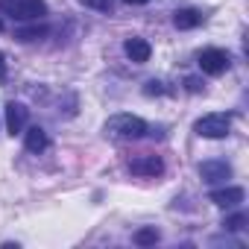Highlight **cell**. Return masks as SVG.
Here are the masks:
<instances>
[{
    "label": "cell",
    "instance_id": "18",
    "mask_svg": "<svg viewBox=\"0 0 249 249\" xmlns=\"http://www.w3.org/2000/svg\"><path fill=\"white\" fill-rule=\"evenodd\" d=\"M0 79H6V56L0 53Z\"/></svg>",
    "mask_w": 249,
    "mask_h": 249
},
{
    "label": "cell",
    "instance_id": "6",
    "mask_svg": "<svg viewBox=\"0 0 249 249\" xmlns=\"http://www.w3.org/2000/svg\"><path fill=\"white\" fill-rule=\"evenodd\" d=\"M199 176H202V182H208V185H217V182H226V179H231V167L226 164V161H202L199 164Z\"/></svg>",
    "mask_w": 249,
    "mask_h": 249
},
{
    "label": "cell",
    "instance_id": "16",
    "mask_svg": "<svg viewBox=\"0 0 249 249\" xmlns=\"http://www.w3.org/2000/svg\"><path fill=\"white\" fill-rule=\"evenodd\" d=\"M185 88H188V91H194V94H196V91H202V82H199V79H196V76H188V79H185Z\"/></svg>",
    "mask_w": 249,
    "mask_h": 249
},
{
    "label": "cell",
    "instance_id": "15",
    "mask_svg": "<svg viewBox=\"0 0 249 249\" xmlns=\"http://www.w3.org/2000/svg\"><path fill=\"white\" fill-rule=\"evenodd\" d=\"M144 94H150V97H153V94H164V88H161V82L150 79V82H147V88H144Z\"/></svg>",
    "mask_w": 249,
    "mask_h": 249
},
{
    "label": "cell",
    "instance_id": "10",
    "mask_svg": "<svg viewBox=\"0 0 249 249\" xmlns=\"http://www.w3.org/2000/svg\"><path fill=\"white\" fill-rule=\"evenodd\" d=\"M24 147H27L30 153H44V150L50 147V138H47V132H44L41 126H30V129L24 132Z\"/></svg>",
    "mask_w": 249,
    "mask_h": 249
},
{
    "label": "cell",
    "instance_id": "11",
    "mask_svg": "<svg viewBox=\"0 0 249 249\" xmlns=\"http://www.w3.org/2000/svg\"><path fill=\"white\" fill-rule=\"evenodd\" d=\"M173 24H176V30H194V27L202 24V12H196V9H179L173 15Z\"/></svg>",
    "mask_w": 249,
    "mask_h": 249
},
{
    "label": "cell",
    "instance_id": "9",
    "mask_svg": "<svg viewBox=\"0 0 249 249\" xmlns=\"http://www.w3.org/2000/svg\"><path fill=\"white\" fill-rule=\"evenodd\" d=\"M123 50H126V56H129L132 62H138V65L150 62V56H153V47H150V41H144V38H129L126 44H123Z\"/></svg>",
    "mask_w": 249,
    "mask_h": 249
},
{
    "label": "cell",
    "instance_id": "2",
    "mask_svg": "<svg viewBox=\"0 0 249 249\" xmlns=\"http://www.w3.org/2000/svg\"><path fill=\"white\" fill-rule=\"evenodd\" d=\"M229 129H231V114H226V111L202 114V117L194 123V132H196L199 138H211V141L226 138V135H229Z\"/></svg>",
    "mask_w": 249,
    "mask_h": 249
},
{
    "label": "cell",
    "instance_id": "8",
    "mask_svg": "<svg viewBox=\"0 0 249 249\" xmlns=\"http://www.w3.org/2000/svg\"><path fill=\"white\" fill-rule=\"evenodd\" d=\"M243 188H234V185H226V188H220V191H211L208 194V199L214 202V205H220V208H234V205H240L243 202Z\"/></svg>",
    "mask_w": 249,
    "mask_h": 249
},
{
    "label": "cell",
    "instance_id": "17",
    "mask_svg": "<svg viewBox=\"0 0 249 249\" xmlns=\"http://www.w3.org/2000/svg\"><path fill=\"white\" fill-rule=\"evenodd\" d=\"M91 6H97V9H103V12H108L111 9V0H88Z\"/></svg>",
    "mask_w": 249,
    "mask_h": 249
},
{
    "label": "cell",
    "instance_id": "3",
    "mask_svg": "<svg viewBox=\"0 0 249 249\" xmlns=\"http://www.w3.org/2000/svg\"><path fill=\"white\" fill-rule=\"evenodd\" d=\"M0 12L12 15L15 21H38L47 15L44 0H0Z\"/></svg>",
    "mask_w": 249,
    "mask_h": 249
},
{
    "label": "cell",
    "instance_id": "4",
    "mask_svg": "<svg viewBox=\"0 0 249 249\" xmlns=\"http://www.w3.org/2000/svg\"><path fill=\"white\" fill-rule=\"evenodd\" d=\"M199 68L208 76H220V73L229 71V53L220 50V47H208V50L199 53Z\"/></svg>",
    "mask_w": 249,
    "mask_h": 249
},
{
    "label": "cell",
    "instance_id": "20",
    "mask_svg": "<svg viewBox=\"0 0 249 249\" xmlns=\"http://www.w3.org/2000/svg\"><path fill=\"white\" fill-rule=\"evenodd\" d=\"M0 30H3V21H0Z\"/></svg>",
    "mask_w": 249,
    "mask_h": 249
},
{
    "label": "cell",
    "instance_id": "5",
    "mask_svg": "<svg viewBox=\"0 0 249 249\" xmlns=\"http://www.w3.org/2000/svg\"><path fill=\"white\" fill-rule=\"evenodd\" d=\"M27 117H30V108L24 103H6V132L15 138V135H24L27 129Z\"/></svg>",
    "mask_w": 249,
    "mask_h": 249
},
{
    "label": "cell",
    "instance_id": "1",
    "mask_svg": "<svg viewBox=\"0 0 249 249\" xmlns=\"http://www.w3.org/2000/svg\"><path fill=\"white\" fill-rule=\"evenodd\" d=\"M103 129L114 138H141L147 135V120H141L138 114H111Z\"/></svg>",
    "mask_w": 249,
    "mask_h": 249
},
{
    "label": "cell",
    "instance_id": "14",
    "mask_svg": "<svg viewBox=\"0 0 249 249\" xmlns=\"http://www.w3.org/2000/svg\"><path fill=\"white\" fill-rule=\"evenodd\" d=\"M243 226H246V214H243V211H240V214H231V217L223 220V229H226V231H240Z\"/></svg>",
    "mask_w": 249,
    "mask_h": 249
},
{
    "label": "cell",
    "instance_id": "7",
    "mask_svg": "<svg viewBox=\"0 0 249 249\" xmlns=\"http://www.w3.org/2000/svg\"><path fill=\"white\" fill-rule=\"evenodd\" d=\"M129 170L135 176H161L164 173V161L159 156H141V159L129 161Z\"/></svg>",
    "mask_w": 249,
    "mask_h": 249
},
{
    "label": "cell",
    "instance_id": "19",
    "mask_svg": "<svg viewBox=\"0 0 249 249\" xmlns=\"http://www.w3.org/2000/svg\"><path fill=\"white\" fill-rule=\"evenodd\" d=\"M123 3H132V6H144V3H150V0H123Z\"/></svg>",
    "mask_w": 249,
    "mask_h": 249
},
{
    "label": "cell",
    "instance_id": "12",
    "mask_svg": "<svg viewBox=\"0 0 249 249\" xmlns=\"http://www.w3.org/2000/svg\"><path fill=\"white\" fill-rule=\"evenodd\" d=\"M159 237H161V234H159V229H156V226H147V229H138L132 240H135L138 246H156V243H159Z\"/></svg>",
    "mask_w": 249,
    "mask_h": 249
},
{
    "label": "cell",
    "instance_id": "13",
    "mask_svg": "<svg viewBox=\"0 0 249 249\" xmlns=\"http://www.w3.org/2000/svg\"><path fill=\"white\" fill-rule=\"evenodd\" d=\"M41 36H47V27H21V30H15V38L18 41H36V38H41Z\"/></svg>",
    "mask_w": 249,
    "mask_h": 249
}]
</instances>
